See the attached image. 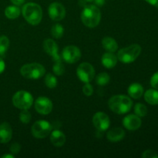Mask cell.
Returning a JSON list of instances; mask_svg holds the SVG:
<instances>
[{
  "label": "cell",
  "instance_id": "7c38bea8",
  "mask_svg": "<svg viewBox=\"0 0 158 158\" xmlns=\"http://www.w3.org/2000/svg\"><path fill=\"white\" fill-rule=\"evenodd\" d=\"M49 17L52 19L53 21H60L63 19L66 15V9L64 6L60 2H52L49 6Z\"/></svg>",
  "mask_w": 158,
  "mask_h": 158
},
{
  "label": "cell",
  "instance_id": "f546056e",
  "mask_svg": "<svg viewBox=\"0 0 158 158\" xmlns=\"http://www.w3.org/2000/svg\"><path fill=\"white\" fill-rule=\"evenodd\" d=\"M83 93L87 97H90L94 94V87L89 83H86V84L83 86Z\"/></svg>",
  "mask_w": 158,
  "mask_h": 158
},
{
  "label": "cell",
  "instance_id": "ac0fdd59",
  "mask_svg": "<svg viewBox=\"0 0 158 158\" xmlns=\"http://www.w3.org/2000/svg\"><path fill=\"white\" fill-rule=\"evenodd\" d=\"M125 137V132L122 128L115 127L110 130L106 134V137L111 142H118L123 140Z\"/></svg>",
  "mask_w": 158,
  "mask_h": 158
},
{
  "label": "cell",
  "instance_id": "f35d334b",
  "mask_svg": "<svg viewBox=\"0 0 158 158\" xmlns=\"http://www.w3.org/2000/svg\"><path fill=\"white\" fill-rule=\"evenodd\" d=\"M84 1L87 2H94V0H84Z\"/></svg>",
  "mask_w": 158,
  "mask_h": 158
},
{
  "label": "cell",
  "instance_id": "ba28073f",
  "mask_svg": "<svg viewBox=\"0 0 158 158\" xmlns=\"http://www.w3.org/2000/svg\"><path fill=\"white\" fill-rule=\"evenodd\" d=\"M77 77L83 83H89L95 77V69L89 63H83L77 69Z\"/></svg>",
  "mask_w": 158,
  "mask_h": 158
},
{
  "label": "cell",
  "instance_id": "484cf974",
  "mask_svg": "<svg viewBox=\"0 0 158 158\" xmlns=\"http://www.w3.org/2000/svg\"><path fill=\"white\" fill-rule=\"evenodd\" d=\"M57 79L56 78L55 76L52 73H48L45 77V84L47 87L50 88V89H53L57 86Z\"/></svg>",
  "mask_w": 158,
  "mask_h": 158
},
{
  "label": "cell",
  "instance_id": "d6a6232c",
  "mask_svg": "<svg viewBox=\"0 0 158 158\" xmlns=\"http://www.w3.org/2000/svg\"><path fill=\"white\" fill-rule=\"evenodd\" d=\"M9 151L12 154H17L21 151V145L18 143H14L9 148Z\"/></svg>",
  "mask_w": 158,
  "mask_h": 158
},
{
  "label": "cell",
  "instance_id": "3957f363",
  "mask_svg": "<svg viewBox=\"0 0 158 158\" xmlns=\"http://www.w3.org/2000/svg\"><path fill=\"white\" fill-rule=\"evenodd\" d=\"M22 13L25 19L32 26L40 24L43 18V10L40 5L34 2H29L24 5Z\"/></svg>",
  "mask_w": 158,
  "mask_h": 158
},
{
  "label": "cell",
  "instance_id": "4fadbf2b",
  "mask_svg": "<svg viewBox=\"0 0 158 158\" xmlns=\"http://www.w3.org/2000/svg\"><path fill=\"white\" fill-rule=\"evenodd\" d=\"M43 49L45 52L50 56L53 61L61 60L60 55L58 54V46L52 39H46L43 42Z\"/></svg>",
  "mask_w": 158,
  "mask_h": 158
},
{
  "label": "cell",
  "instance_id": "8d00e7d4",
  "mask_svg": "<svg viewBox=\"0 0 158 158\" xmlns=\"http://www.w3.org/2000/svg\"><path fill=\"white\" fill-rule=\"evenodd\" d=\"M94 2L97 6H103L105 3V0H94Z\"/></svg>",
  "mask_w": 158,
  "mask_h": 158
},
{
  "label": "cell",
  "instance_id": "d4e9b609",
  "mask_svg": "<svg viewBox=\"0 0 158 158\" xmlns=\"http://www.w3.org/2000/svg\"><path fill=\"white\" fill-rule=\"evenodd\" d=\"M110 80V77L109 74L106 73H100L96 77V83L99 86H105L109 83Z\"/></svg>",
  "mask_w": 158,
  "mask_h": 158
},
{
  "label": "cell",
  "instance_id": "7402d4cb",
  "mask_svg": "<svg viewBox=\"0 0 158 158\" xmlns=\"http://www.w3.org/2000/svg\"><path fill=\"white\" fill-rule=\"evenodd\" d=\"M20 9L17 7V6H8L5 9V15L8 19H15L18 18L20 15Z\"/></svg>",
  "mask_w": 158,
  "mask_h": 158
},
{
  "label": "cell",
  "instance_id": "5bb4252c",
  "mask_svg": "<svg viewBox=\"0 0 158 158\" xmlns=\"http://www.w3.org/2000/svg\"><path fill=\"white\" fill-rule=\"evenodd\" d=\"M123 124L124 127L129 131H136L141 126V119L136 114H130L123 118Z\"/></svg>",
  "mask_w": 158,
  "mask_h": 158
},
{
  "label": "cell",
  "instance_id": "83f0119b",
  "mask_svg": "<svg viewBox=\"0 0 158 158\" xmlns=\"http://www.w3.org/2000/svg\"><path fill=\"white\" fill-rule=\"evenodd\" d=\"M54 62H55V63L52 66V71L56 75L62 76L65 72V66L63 63H62V60H60Z\"/></svg>",
  "mask_w": 158,
  "mask_h": 158
},
{
  "label": "cell",
  "instance_id": "cb8c5ba5",
  "mask_svg": "<svg viewBox=\"0 0 158 158\" xmlns=\"http://www.w3.org/2000/svg\"><path fill=\"white\" fill-rule=\"evenodd\" d=\"M64 33V29L60 24H55L51 29V35L55 39H60Z\"/></svg>",
  "mask_w": 158,
  "mask_h": 158
},
{
  "label": "cell",
  "instance_id": "4316f807",
  "mask_svg": "<svg viewBox=\"0 0 158 158\" xmlns=\"http://www.w3.org/2000/svg\"><path fill=\"white\" fill-rule=\"evenodd\" d=\"M134 113L140 117H145L148 114V107L143 103H137L134 106Z\"/></svg>",
  "mask_w": 158,
  "mask_h": 158
},
{
  "label": "cell",
  "instance_id": "277c9868",
  "mask_svg": "<svg viewBox=\"0 0 158 158\" xmlns=\"http://www.w3.org/2000/svg\"><path fill=\"white\" fill-rule=\"evenodd\" d=\"M46 73L44 66L38 63H27L23 65L20 69V73L26 79L38 80L43 77Z\"/></svg>",
  "mask_w": 158,
  "mask_h": 158
},
{
  "label": "cell",
  "instance_id": "4dcf8cb0",
  "mask_svg": "<svg viewBox=\"0 0 158 158\" xmlns=\"http://www.w3.org/2000/svg\"><path fill=\"white\" fill-rule=\"evenodd\" d=\"M141 157L143 158H158V154L153 150H147L143 151Z\"/></svg>",
  "mask_w": 158,
  "mask_h": 158
},
{
  "label": "cell",
  "instance_id": "836d02e7",
  "mask_svg": "<svg viewBox=\"0 0 158 158\" xmlns=\"http://www.w3.org/2000/svg\"><path fill=\"white\" fill-rule=\"evenodd\" d=\"M5 68H6V63L2 59L0 58V74L3 73V71L5 70Z\"/></svg>",
  "mask_w": 158,
  "mask_h": 158
},
{
  "label": "cell",
  "instance_id": "d6986e66",
  "mask_svg": "<svg viewBox=\"0 0 158 158\" xmlns=\"http://www.w3.org/2000/svg\"><path fill=\"white\" fill-rule=\"evenodd\" d=\"M128 94L134 99H140L143 94V87L141 84L138 83H132L128 87Z\"/></svg>",
  "mask_w": 158,
  "mask_h": 158
},
{
  "label": "cell",
  "instance_id": "2e32d148",
  "mask_svg": "<svg viewBox=\"0 0 158 158\" xmlns=\"http://www.w3.org/2000/svg\"><path fill=\"white\" fill-rule=\"evenodd\" d=\"M50 141L53 146L61 148L66 143V136L63 131L60 130H54L50 133Z\"/></svg>",
  "mask_w": 158,
  "mask_h": 158
},
{
  "label": "cell",
  "instance_id": "9c48e42d",
  "mask_svg": "<svg viewBox=\"0 0 158 158\" xmlns=\"http://www.w3.org/2000/svg\"><path fill=\"white\" fill-rule=\"evenodd\" d=\"M62 57L68 63H75L81 57V51L76 46H67L62 52Z\"/></svg>",
  "mask_w": 158,
  "mask_h": 158
},
{
  "label": "cell",
  "instance_id": "e0dca14e",
  "mask_svg": "<svg viewBox=\"0 0 158 158\" xmlns=\"http://www.w3.org/2000/svg\"><path fill=\"white\" fill-rule=\"evenodd\" d=\"M117 61H118V59H117V56L114 54V52H107L102 56V64L107 69L114 68L117 65Z\"/></svg>",
  "mask_w": 158,
  "mask_h": 158
},
{
  "label": "cell",
  "instance_id": "603a6c76",
  "mask_svg": "<svg viewBox=\"0 0 158 158\" xmlns=\"http://www.w3.org/2000/svg\"><path fill=\"white\" fill-rule=\"evenodd\" d=\"M10 45L9 38L6 35H2L0 36V56H5L6 52H7L8 49Z\"/></svg>",
  "mask_w": 158,
  "mask_h": 158
},
{
  "label": "cell",
  "instance_id": "52a82bcc",
  "mask_svg": "<svg viewBox=\"0 0 158 158\" xmlns=\"http://www.w3.org/2000/svg\"><path fill=\"white\" fill-rule=\"evenodd\" d=\"M52 131V125L46 120H38L32 127V134L35 138L42 139L48 137Z\"/></svg>",
  "mask_w": 158,
  "mask_h": 158
},
{
  "label": "cell",
  "instance_id": "44dd1931",
  "mask_svg": "<svg viewBox=\"0 0 158 158\" xmlns=\"http://www.w3.org/2000/svg\"><path fill=\"white\" fill-rule=\"evenodd\" d=\"M144 100L151 105H158V91L155 89H148L144 93Z\"/></svg>",
  "mask_w": 158,
  "mask_h": 158
},
{
  "label": "cell",
  "instance_id": "f1b7e54d",
  "mask_svg": "<svg viewBox=\"0 0 158 158\" xmlns=\"http://www.w3.org/2000/svg\"><path fill=\"white\" fill-rule=\"evenodd\" d=\"M32 116L27 110H22L19 114V120L23 123H29L31 121Z\"/></svg>",
  "mask_w": 158,
  "mask_h": 158
},
{
  "label": "cell",
  "instance_id": "e575fe53",
  "mask_svg": "<svg viewBox=\"0 0 158 158\" xmlns=\"http://www.w3.org/2000/svg\"><path fill=\"white\" fill-rule=\"evenodd\" d=\"M144 1L151 4V6L158 8V0H144Z\"/></svg>",
  "mask_w": 158,
  "mask_h": 158
},
{
  "label": "cell",
  "instance_id": "8992f818",
  "mask_svg": "<svg viewBox=\"0 0 158 158\" xmlns=\"http://www.w3.org/2000/svg\"><path fill=\"white\" fill-rule=\"evenodd\" d=\"M33 97L32 94L26 90H19L12 97V103L18 109L28 110L33 103Z\"/></svg>",
  "mask_w": 158,
  "mask_h": 158
},
{
  "label": "cell",
  "instance_id": "74e56055",
  "mask_svg": "<svg viewBox=\"0 0 158 158\" xmlns=\"http://www.w3.org/2000/svg\"><path fill=\"white\" fill-rule=\"evenodd\" d=\"M2 158H14V155L12 154H5V155L2 156Z\"/></svg>",
  "mask_w": 158,
  "mask_h": 158
},
{
  "label": "cell",
  "instance_id": "6da1fadb",
  "mask_svg": "<svg viewBox=\"0 0 158 158\" xmlns=\"http://www.w3.org/2000/svg\"><path fill=\"white\" fill-rule=\"evenodd\" d=\"M108 105L113 112L117 114H124L131 110L133 101L126 95H115L110 99Z\"/></svg>",
  "mask_w": 158,
  "mask_h": 158
},
{
  "label": "cell",
  "instance_id": "30bf717a",
  "mask_svg": "<svg viewBox=\"0 0 158 158\" xmlns=\"http://www.w3.org/2000/svg\"><path fill=\"white\" fill-rule=\"evenodd\" d=\"M93 123L98 131H105L110 125V120L107 114L105 113L97 112L93 117Z\"/></svg>",
  "mask_w": 158,
  "mask_h": 158
},
{
  "label": "cell",
  "instance_id": "7a4b0ae2",
  "mask_svg": "<svg viewBox=\"0 0 158 158\" xmlns=\"http://www.w3.org/2000/svg\"><path fill=\"white\" fill-rule=\"evenodd\" d=\"M101 13L97 6H86L81 13V20L83 25L89 28H95L100 23Z\"/></svg>",
  "mask_w": 158,
  "mask_h": 158
},
{
  "label": "cell",
  "instance_id": "ffe728a7",
  "mask_svg": "<svg viewBox=\"0 0 158 158\" xmlns=\"http://www.w3.org/2000/svg\"><path fill=\"white\" fill-rule=\"evenodd\" d=\"M102 46L107 52H114L118 49V43L111 37H104L102 40Z\"/></svg>",
  "mask_w": 158,
  "mask_h": 158
},
{
  "label": "cell",
  "instance_id": "9a60e30c",
  "mask_svg": "<svg viewBox=\"0 0 158 158\" xmlns=\"http://www.w3.org/2000/svg\"><path fill=\"white\" fill-rule=\"evenodd\" d=\"M12 137V129L7 122L0 124V143H6L10 141Z\"/></svg>",
  "mask_w": 158,
  "mask_h": 158
},
{
  "label": "cell",
  "instance_id": "8fae6325",
  "mask_svg": "<svg viewBox=\"0 0 158 158\" xmlns=\"http://www.w3.org/2000/svg\"><path fill=\"white\" fill-rule=\"evenodd\" d=\"M52 101L46 97H40L35 100V109L39 114L43 115H47L52 112Z\"/></svg>",
  "mask_w": 158,
  "mask_h": 158
},
{
  "label": "cell",
  "instance_id": "1f68e13d",
  "mask_svg": "<svg viewBox=\"0 0 158 158\" xmlns=\"http://www.w3.org/2000/svg\"><path fill=\"white\" fill-rule=\"evenodd\" d=\"M150 83H151V86H152L154 89H158V71L156 72L151 77Z\"/></svg>",
  "mask_w": 158,
  "mask_h": 158
},
{
  "label": "cell",
  "instance_id": "5b68a950",
  "mask_svg": "<svg viewBox=\"0 0 158 158\" xmlns=\"http://www.w3.org/2000/svg\"><path fill=\"white\" fill-rule=\"evenodd\" d=\"M141 52V47L138 44H132L120 49L117 52V59L123 63H131L135 61Z\"/></svg>",
  "mask_w": 158,
  "mask_h": 158
},
{
  "label": "cell",
  "instance_id": "d590c367",
  "mask_svg": "<svg viewBox=\"0 0 158 158\" xmlns=\"http://www.w3.org/2000/svg\"><path fill=\"white\" fill-rule=\"evenodd\" d=\"M10 1L15 6H21L22 4L24 3L25 0H10Z\"/></svg>",
  "mask_w": 158,
  "mask_h": 158
}]
</instances>
